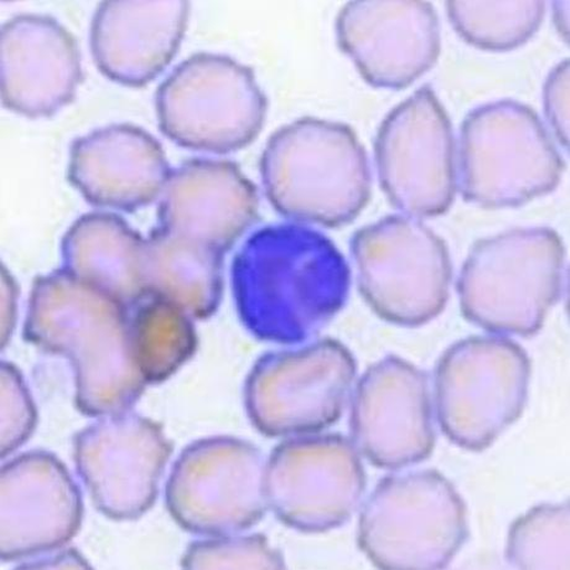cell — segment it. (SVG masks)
I'll return each mask as SVG.
<instances>
[{
	"mask_svg": "<svg viewBox=\"0 0 570 570\" xmlns=\"http://www.w3.org/2000/svg\"><path fill=\"white\" fill-rule=\"evenodd\" d=\"M2 389V459L12 455L35 434L38 410L21 371L10 361L0 367Z\"/></svg>",
	"mask_w": 570,
	"mask_h": 570,
	"instance_id": "28",
	"label": "cell"
},
{
	"mask_svg": "<svg viewBox=\"0 0 570 570\" xmlns=\"http://www.w3.org/2000/svg\"><path fill=\"white\" fill-rule=\"evenodd\" d=\"M19 288L12 274L2 267V347L12 338L17 324Z\"/></svg>",
	"mask_w": 570,
	"mask_h": 570,
	"instance_id": "30",
	"label": "cell"
},
{
	"mask_svg": "<svg viewBox=\"0 0 570 570\" xmlns=\"http://www.w3.org/2000/svg\"><path fill=\"white\" fill-rule=\"evenodd\" d=\"M375 158L382 190L402 215L421 220L452 207L458 189L454 130L431 86L416 90L383 120Z\"/></svg>",
	"mask_w": 570,
	"mask_h": 570,
	"instance_id": "12",
	"label": "cell"
},
{
	"mask_svg": "<svg viewBox=\"0 0 570 570\" xmlns=\"http://www.w3.org/2000/svg\"><path fill=\"white\" fill-rule=\"evenodd\" d=\"M72 446L76 471L104 517L136 521L155 507L174 452L159 422L130 411L102 416L76 433Z\"/></svg>",
	"mask_w": 570,
	"mask_h": 570,
	"instance_id": "14",
	"label": "cell"
},
{
	"mask_svg": "<svg viewBox=\"0 0 570 570\" xmlns=\"http://www.w3.org/2000/svg\"><path fill=\"white\" fill-rule=\"evenodd\" d=\"M62 269L134 308L148 299L146 239L115 214L91 213L76 220L61 244Z\"/></svg>",
	"mask_w": 570,
	"mask_h": 570,
	"instance_id": "22",
	"label": "cell"
},
{
	"mask_svg": "<svg viewBox=\"0 0 570 570\" xmlns=\"http://www.w3.org/2000/svg\"><path fill=\"white\" fill-rule=\"evenodd\" d=\"M266 460L259 449L232 435L203 438L174 463L166 507L186 532L202 537L243 533L265 518Z\"/></svg>",
	"mask_w": 570,
	"mask_h": 570,
	"instance_id": "11",
	"label": "cell"
},
{
	"mask_svg": "<svg viewBox=\"0 0 570 570\" xmlns=\"http://www.w3.org/2000/svg\"><path fill=\"white\" fill-rule=\"evenodd\" d=\"M188 2H105L96 10L91 50L116 82L141 86L167 68L188 24Z\"/></svg>",
	"mask_w": 570,
	"mask_h": 570,
	"instance_id": "21",
	"label": "cell"
},
{
	"mask_svg": "<svg viewBox=\"0 0 570 570\" xmlns=\"http://www.w3.org/2000/svg\"><path fill=\"white\" fill-rule=\"evenodd\" d=\"M357 365L334 338L261 356L245 383V409L265 436L321 433L335 424L354 392Z\"/></svg>",
	"mask_w": 570,
	"mask_h": 570,
	"instance_id": "10",
	"label": "cell"
},
{
	"mask_svg": "<svg viewBox=\"0 0 570 570\" xmlns=\"http://www.w3.org/2000/svg\"><path fill=\"white\" fill-rule=\"evenodd\" d=\"M157 114L163 134L183 148L228 155L257 138L267 101L246 66L197 53L161 83Z\"/></svg>",
	"mask_w": 570,
	"mask_h": 570,
	"instance_id": "9",
	"label": "cell"
},
{
	"mask_svg": "<svg viewBox=\"0 0 570 570\" xmlns=\"http://www.w3.org/2000/svg\"><path fill=\"white\" fill-rule=\"evenodd\" d=\"M449 20L470 46L488 51H509L528 42L543 23L546 3L541 0L510 2L446 3Z\"/></svg>",
	"mask_w": 570,
	"mask_h": 570,
	"instance_id": "25",
	"label": "cell"
},
{
	"mask_svg": "<svg viewBox=\"0 0 570 570\" xmlns=\"http://www.w3.org/2000/svg\"><path fill=\"white\" fill-rule=\"evenodd\" d=\"M351 442L380 469L424 462L435 446L430 383L422 370L399 356L368 367L351 402Z\"/></svg>",
	"mask_w": 570,
	"mask_h": 570,
	"instance_id": "15",
	"label": "cell"
},
{
	"mask_svg": "<svg viewBox=\"0 0 570 570\" xmlns=\"http://www.w3.org/2000/svg\"><path fill=\"white\" fill-rule=\"evenodd\" d=\"M361 294L387 323L415 327L445 309L453 267L444 240L420 218L392 215L351 239Z\"/></svg>",
	"mask_w": 570,
	"mask_h": 570,
	"instance_id": "8",
	"label": "cell"
},
{
	"mask_svg": "<svg viewBox=\"0 0 570 570\" xmlns=\"http://www.w3.org/2000/svg\"><path fill=\"white\" fill-rule=\"evenodd\" d=\"M2 70L7 108L49 116L73 98L81 79L80 53L57 20L16 17L2 29Z\"/></svg>",
	"mask_w": 570,
	"mask_h": 570,
	"instance_id": "20",
	"label": "cell"
},
{
	"mask_svg": "<svg viewBox=\"0 0 570 570\" xmlns=\"http://www.w3.org/2000/svg\"><path fill=\"white\" fill-rule=\"evenodd\" d=\"M83 511L81 490L57 455L30 451L9 460L0 474V558L61 550L79 534Z\"/></svg>",
	"mask_w": 570,
	"mask_h": 570,
	"instance_id": "17",
	"label": "cell"
},
{
	"mask_svg": "<svg viewBox=\"0 0 570 570\" xmlns=\"http://www.w3.org/2000/svg\"><path fill=\"white\" fill-rule=\"evenodd\" d=\"M171 171L158 140L118 125L75 140L68 178L87 203L134 213L159 199Z\"/></svg>",
	"mask_w": 570,
	"mask_h": 570,
	"instance_id": "19",
	"label": "cell"
},
{
	"mask_svg": "<svg viewBox=\"0 0 570 570\" xmlns=\"http://www.w3.org/2000/svg\"><path fill=\"white\" fill-rule=\"evenodd\" d=\"M531 361L513 340L471 336L449 347L434 376L436 419L449 441L482 452L517 422L529 397Z\"/></svg>",
	"mask_w": 570,
	"mask_h": 570,
	"instance_id": "7",
	"label": "cell"
},
{
	"mask_svg": "<svg viewBox=\"0 0 570 570\" xmlns=\"http://www.w3.org/2000/svg\"><path fill=\"white\" fill-rule=\"evenodd\" d=\"M469 534L465 502L440 471L383 478L358 520L357 542L380 569L446 568Z\"/></svg>",
	"mask_w": 570,
	"mask_h": 570,
	"instance_id": "6",
	"label": "cell"
},
{
	"mask_svg": "<svg viewBox=\"0 0 570 570\" xmlns=\"http://www.w3.org/2000/svg\"><path fill=\"white\" fill-rule=\"evenodd\" d=\"M23 337L69 360L83 415L128 412L148 386L131 345L129 309L63 269L32 283Z\"/></svg>",
	"mask_w": 570,
	"mask_h": 570,
	"instance_id": "2",
	"label": "cell"
},
{
	"mask_svg": "<svg viewBox=\"0 0 570 570\" xmlns=\"http://www.w3.org/2000/svg\"><path fill=\"white\" fill-rule=\"evenodd\" d=\"M131 345L147 385L168 381L199 347L193 317L177 304L148 298L130 316Z\"/></svg>",
	"mask_w": 570,
	"mask_h": 570,
	"instance_id": "24",
	"label": "cell"
},
{
	"mask_svg": "<svg viewBox=\"0 0 570 570\" xmlns=\"http://www.w3.org/2000/svg\"><path fill=\"white\" fill-rule=\"evenodd\" d=\"M563 171L550 131L528 105L480 106L460 128L458 188L470 204L519 207L552 193Z\"/></svg>",
	"mask_w": 570,
	"mask_h": 570,
	"instance_id": "5",
	"label": "cell"
},
{
	"mask_svg": "<svg viewBox=\"0 0 570 570\" xmlns=\"http://www.w3.org/2000/svg\"><path fill=\"white\" fill-rule=\"evenodd\" d=\"M336 37L363 78L379 89L412 85L442 50L440 18L424 0H354L337 16Z\"/></svg>",
	"mask_w": 570,
	"mask_h": 570,
	"instance_id": "16",
	"label": "cell"
},
{
	"mask_svg": "<svg viewBox=\"0 0 570 570\" xmlns=\"http://www.w3.org/2000/svg\"><path fill=\"white\" fill-rule=\"evenodd\" d=\"M148 298L177 304L194 321H206L220 308L224 255L157 228L146 239Z\"/></svg>",
	"mask_w": 570,
	"mask_h": 570,
	"instance_id": "23",
	"label": "cell"
},
{
	"mask_svg": "<svg viewBox=\"0 0 570 570\" xmlns=\"http://www.w3.org/2000/svg\"><path fill=\"white\" fill-rule=\"evenodd\" d=\"M258 194L235 163L193 159L160 196L161 232L225 255L258 220Z\"/></svg>",
	"mask_w": 570,
	"mask_h": 570,
	"instance_id": "18",
	"label": "cell"
},
{
	"mask_svg": "<svg viewBox=\"0 0 570 570\" xmlns=\"http://www.w3.org/2000/svg\"><path fill=\"white\" fill-rule=\"evenodd\" d=\"M569 503H544L512 522L507 558L519 569H570Z\"/></svg>",
	"mask_w": 570,
	"mask_h": 570,
	"instance_id": "26",
	"label": "cell"
},
{
	"mask_svg": "<svg viewBox=\"0 0 570 570\" xmlns=\"http://www.w3.org/2000/svg\"><path fill=\"white\" fill-rule=\"evenodd\" d=\"M185 569H284L283 553L261 533L205 537L181 558Z\"/></svg>",
	"mask_w": 570,
	"mask_h": 570,
	"instance_id": "27",
	"label": "cell"
},
{
	"mask_svg": "<svg viewBox=\"0 0 570 570\" xmlns=\"http://www.w3.org/2000/svg\"><path fill=\"white\" fill-rule=\"evenodd\" d=\"M566 249L550 227H519L482 238L460 272L465 320L492 335L539 333L564 287Z\"/></svg>",
	"mask_w": 570,
	"mask_h": 570,
	"instance_id": "4",
	"label": "cell"
},
{
	"mask_svg": "<svg viewBox=\"0 0 570 570\" xmlns=\"http://www.w3.org/2000/svg\"><path fill=\"white\" fill-rule=\"evenodd\" d=\"M544 114L556 138L569 147V60L559 62L548 75L543 89Z\"/></svg>",
	"mask_w": 570,
	"mask_h": 570,
	"instance_id": "29",
	"label": "cell"
},
{
	"mask_svg": "<svg viewBox=\"0 0 570 570\" xmlns=\"http://www.w3.org/2000/svg\"><path fill=\"white\" fill-rule=\"evenodd\" d=\"M268 509L293 530L342 528L363 501L366 473L354 443L340 434L291 436L266 463Z\"/></svg>",
	"mask_w": 570,
	"mask_h": 570,
	"instance_id": "13",
	"label": "cell"
},
{
	"mask_svg": "<svg viewBox=\"0 0 570 570\" xmlns=\"http://www.w3.org/2000/svg\"><path fill=\"white\" fill-rule=\"evenodd\" d=\"M236 311L261 342L299 345L344 308L351 271L331 238L297 223L252 234L234 259Z\"/></svg>",
	"mask_w": 570,
	"mask_h": 570,
	"instance_id": "1",
	"label": "cell"
},
{
	"mask_svg": "<svg viewBox=\"0 0 570 570\" xmlns=\"http://www.w3.org/2000/svg\"><path fill=\"white\" fill-rule=\"evenodd\" d=\"M261 175L268 200L291 223L340 227L366 207L372 188L367 153L344 124L305 117L274 134Z\"/></svg>",
	"mask_w": 570,
	"mask_h": 570,
	"instance_id": "3",
	"label": "cell"
}]
</instances>
